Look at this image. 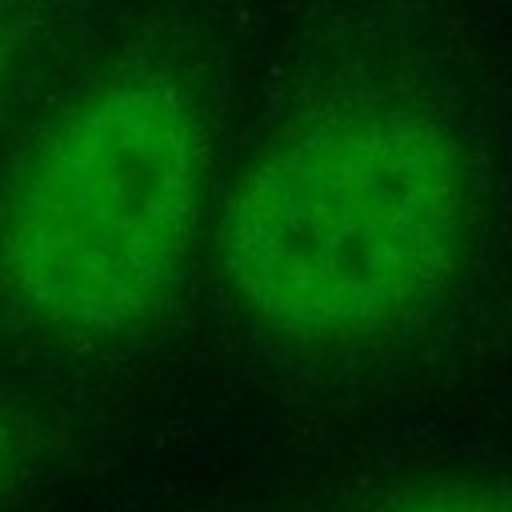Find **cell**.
Here are the masks:
<instances>
[{"label":"cell","instance_id":"cell-1","mask_svg":"<svg viewBox=\"0 0 512 512\" xmlns=\"http://www.w3.org/2000/svg\"><path fill=\"white\" fill-rule=\"evenodd\" d=\"M472 156L404 96H352L284 124L244 168L220 268L264 332L352 348L424 320L472 236Z\"/></svg>","mask_w":512,"mask_h":512},{"label":"cell","instance_id":"cell-2","mask_svg":"<svg viewBox=\"0 0 512 512\" xmlns=\"http://www.w3.org/2000/svg\"><path fill=\"white\" fill-rule=\"evenodd\" d=\"M204 132L164 68H124L64 108L0 204V280L48 328L116 336L172 296L200 224Z\"/></svg>","mask_w":512,"mask_h":512},{"label":"cell","instance_id":"cell-3","mask_svg":"<svg viewBox=\"0 0 512 512\" xmlns=\"http://www.w3.org/2000/svg\"><path fill=\"white\" fill-rule=\"evenodd\" d=\"M356 512H512V484L492 480H420L376 492Z\"/></svg>","mask_w":512,"mask_h":512},{"label":"cell","instance_id":"cell-4","mask_svg":"<svg viewBox=\"0 0 512 512\" xmlns=\"http://www.w3.org/2000/svg\"><path fill=\"white\" fill-rule=\"evenodd\" d=\"M16 468H20V436L16 424L0 412V492L16 480Z\"/></svg>","mask_w":512,"mask_h":512},{"label":"cell","instance_id":"cell-5","mask_svg":"<svg viewBox=\"0 0 512 512\" xmlns=\"http://www.w3.org/2000/svg\"><path fill=\"white\" fill-rule=\"evenodd\" d=\"M0 60H4V40H0Z\"/></svg>","mask_w":512,"mask_h":512}]
</instances>
